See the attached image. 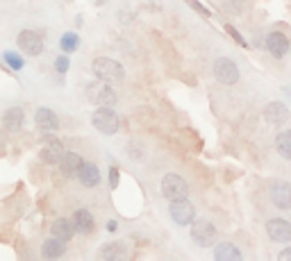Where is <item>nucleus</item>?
<instances>
[{"mask_svg":"<svg viewBox=\"0 0 291 261\" xmlns=\"http://www.w3.org/2000/svg\"><path fill=\"white\" fill-rule=\"evenodd\" d=\"M107 229H109V232H114V229H116V223L109 221V223H107Z\"/></svg>","mask_w":291,"mask_h":261,"instance_id":"c756f323","label":"nucleus"},{"mask_svg":"<svg viewBox=\"0 0 291 261\" xmlns=\"http://www.w3.org/2000/svg\"><path fill=\"white\" fill-rule=\"evenodd\" d=\"M278 259H280V261H287V259H291V248H289V250H282Z\"/></svg>","mask_w":291,"mask_h":261,"instance_id":"c85d7f7f","label":"nucleus"},{"mask_svg":"<svg viewBox=\"0 0 291 261\" xmlns=\"http://www.w3.org/2000/svg\"><path fill=\"white\" fill-rule=\"evenodd\" d=\"M77 180L82 182L84 186H89V189H93V186L100 184V170L96 164H87V161H82L80 170H77Z\"/></svg>","mask_w":291,"mask_h":261,"instance_id":"ddd939ff","label":"nucleus"},{"mask_svg":"<svg viewBox=\"0 0 291 261\" xmlns=\"http://www.w3.org/2000/svg\"><path fill=\"white\" fill-rule=\"evenodd\" d=\"M23 118H25V112L21 107H9L7 112L3 114V125L7 132H18L21 125H23Z\"/></svg>","mask_w":291,"mask_h":261,"instance_id":"dca6fc26","label":"nucleus"},{"mask_svg":"<svg viewBox=\"0 0 291 261\" xmlns=\"http://www.w3.org/2000/svg\"><path fill=\"white\" fill-rule=\"evenodd\" d=\"M82 166V157L77 153H64L60 159V170L64 173V177H73L77 175V170H80Z\"/></svg>","mask_w":291,"mask_h":261,"instance_id":"f3484780","label":"nucleus"},{"mask_svg":"<svg viewBox=\"0 0 291 261\" xmlns=\"http://www.w3.org/2000/svg\"><path fill=\"white\" fill-rule=\"evenodd\" d=\"M64 252H66V245H64L62 238H57V236L46 238L44 245H41V254H44L46 259H60Z\"/></svg>","mask_w":291,"mask_h":261,"instance_id":"a211bd4d","label":"nucleus"},{"mask_svg":"<svg viewBox=\"0 0 291 261\" xmlns=\"http://www.w3.org/2000/svg\"><path fill=\"white\" fill-rule=\"evenodd\" d=\"M227 32H230L232 36H235V39H237V44H239V46H248V44H246V41H243V39H241V36H239V34H237V32H235V28H232V25H227Z\"/></svg>","mask_w":291,"mask_h":261,"instance_id":"cd10ccee","label":"nucleus"},{"mask_svg":"<svg viewBox=\"0 0 291 261\" xmlns=\"http://www.w3.org/2000/svg\"><path fill=\"white\" fill-rule=\"evenodd\" d=\"M109 184H112V189L119 186V168H109Z\"/></svg>","mask_w":291,"mask_h":261,"instance_id":"bb28decb","label":"nucleus"},{"mask_svg":"<svg viewBox=\"0 0 291 261\" xmlns=\"http://www.w3.org/2000/svg\"><path fill=\"white\" fill-rule=\"evenodd\" d=\"M191 238L200 245V248H209V245L216 241V229L207 221H198L191 227Z\"/></svg>","mask_w":291,"mask_h":261,"instance_id":"6e6552de","label":"nucleus"},{"mask_svg":"<svg viewBox=\"0 0 291 261\" xmlns=\"http://www.w3.org/2000/svg\"><path fill=\"white\" fill-rule=\"evenodd\" d=\"M55 69H57V73H66L68 71V57H57L55 59Z\"/></svg>","mask_w":291,"mask_h":261,"instance_id":"a878e982","label":"nucleus"},{"mask_svg":"<svg viewBox=\"0 0 291 261\" xmlns=\"http://www.w3.org/2000/svg\"><path fill=\"white\" fill-rule=\"evenodd\" d=\"M93 73H96L98 80L103 82H123L125 71L119 61L109 59V57H98L93 59Z\"/></svg>","mask_w":291,"mask_h":261,"instance_id":"f03ea898","label":"nucleus"},{"mask_svg":"<svg viewBox=\"0 0 291 261\" xmlns=\"http://www.w3.org/2000/svg\"><path fill=\"white\" fill-rule=\"evenodd\" d=\"M66 150H64V145H62V141H48V143L41 148V153H39V157H41V161L44 164H60V159H62V155H64Z\"/></svg>","mask_w":291,"mask_h":261,"instance_id":"f8f14e48","label":"nucleus"},{"mask_svg":"<svg viewBox=\"0 0 291 261\" xmlns=\"http://www.w3.org/2000/svg\"><path fill=\"white\" fill-rule=\"evenodd\" d=\"M264 118H266V123H271V125H282L289 118V109L284 107L282 102H271V104H266V109H264Z\"/></svg>","mask_w":291,"mask_h":261,"instance_id":"4468645a","label":"nucleus"},{"mask_svg":"<svg viewBox=\"0 0 291 261\" xmlns=\"http://www.w3.org/2000/svg\"><path fill=\"white\" fill-rule=\"evenodd\" d=\"M87 98L89 102L98 104V107H114L116 104V91L109 86V82H103V80H96L87 86Z\"/></svg>","mask_w":291,"mask_h":261,"instance_id":"f257e3e1","label":"nucleus"},{"mask_svg":"<svg viewBox=\"0 0 291 261\" xmlns=\"http://www.w3.org/2000/svg\"><path fill=\"white\" fill-rule=\"evenodd\" d=\"M60 44H62V50H64V52H73L77 48V34H71V32L64 34Z\"/></svg>","mask_w":291,"mask_h":261,"instance_id":"b1692460","label":"nucleus"},{"mask_svg":"<svg viewBox=\"0 0 291 261\" xmlns=\"http://www.w3.org/2000/svg\"><path fill=\"white\" fill-rule=\"evenodd\" d=\"M73 229L80 234H91L93 232V216L91 211H87V209H77L75 213H73Z\"/></svg>","mask_w":291,"mask_h":261,"instance_id":"2eb2a0df","label":"nucleus"},{"mask_svg":"<svg viewBox=\"0 0 291 261\" xmlns=\"http://www.w3.org/2000/svg\"><path fill=\"white\" fill-rule=\"evenodd\" d=\"M214 75L221 84H237V80H239V69H237L235 61L221 57L214 64Z\"/></svg>","mask_w":291,"mask_h":261,"instance_id":"423d86ee","label":"nucleus"},{"mask_svg":"<svg viewBox=\"0 0 291 261\" xmlns=\"http://www.w3.org/2000/svg\"><path fill=\"white\" fill-rule=\"evenodd\" d=\"M275 145H278V153L284 159H291V129H284L275 137Z\"/></svg>","mask_w":291,"mask_h":261,"instance_id":"4be33fe9","label":"nucleus"},{"mask_svg":"<svg viewBox=\"0 0 291 261\" xmlns=\"http://www.w3.org/2000/svg\"><path fill=\"white\" fill-rule=\"evenodd\" d=\"M266 232L273 241L278 243H287L291 241V223L282 221V218H273V221L266 223Z\"/></svg>","mask_w":291,"mask_h":261,"instance_id":"9d476101","label":"nucleus"},{"mask_svg":"<svg viewBox=\"0 0 291 261\" xmlns=\"http://www.w3.org/2000/svg\"><path fill=\"white\" fill-rule=\"evenodd\" d=\"M266 44H268V50L273 52L275 57H284L289 52V39L280 32H273L266 36Z\"/></svg>","mask_w":291,"mask_h":261,"instance_id":"6ab92c4d","label":"nucleus"},{"mask_svg":"<svg viewBox=\"0 0 291 261\" xmlns=\"http://www.w3.org/2000/svg\"><path fill=\"white\" fill-rule=\"evenodd\" d=\"M34 123H36V127H39L41 132H46V134L55 132V129L60 127V118H57V114L52 112V109H48V107H39V109H36Z\"/></svg>","mask_w":291,"mask_h":261,"instance_id":"1a4fd4ad","label":"nucleus"},{"mask_svg":"<svg viewBox=\"0 0 291 261\" xmlns=\"http://www.w3.org/2000/svg\"><path fill=\"white\" fill-rule=\"evenodd\" d=\"M271 198L278 209H291V184H287V182H273Z\"/></svg>","mask_w":291,"mask_h":261,"instance_id":"9b49d317","label":"nucleus"},{"mask_svg":"<svg viewBox=\"0 0 291 261\" xmlns=\"http://www.w3.org/2000/svg\"><path fill=\"white\" fill-rule=\"evenodd\" d=\"M91 121H93V127L100 134H107V137L116 134V129H119V116H116V112L112 107H98Z\"/></svg>","mask_w":291,"mask_h":261,"instance_id":"7ed1b4c3","label":"nucleus"},{"mask_svg":"<svg viewBox=\"0 0 291 261\" xmlns=\"http://www.w3.org/2000/svg\"><path fill=\"white\" fill-rule=\"evenodd\" d=\"M5 61H7L12 69H23V61H21V57L18 55H14V52H5Z\"/></svg>","mask_w":291,"mask_h":261,"instance_id":"393cba45","label":"nucleus"},{"mask_svg":"<svg viewBox=\"0 0 291 261\" xmlns=\"http://www.w3.org/2000/svg\"><path fill=\"white\" fill-rule=\"evenodd\" d=\"M18 48L28 57H36L44 50V39H41V34L34 32V30H23V32L18 34Z\"/></svg>","mask_w":291,"mask_h":261,"instance_id":"39448f33","label":"nucleus"},{"mask_svg":"<svg viewBox=\"0 0 291 261\" xmlns=\"http://www.w3.org/2000/svg\"><path fill=\"white\" fill-rule=\"evenodd\" d=\"M125 254H128V250H125L121 243H112L105 250H100V257L103 259H121V257H125Z\"/></svg>","mask_w":291,"mask_h":261,"instance_id":"5701e85b","label":"nucleus"},{"mask_svg":"<svg viewBox=\"0 0 291 261\" xmlns=\"http://www.w3.org/2000/svg\"><path fill=\"white\" fill-rule=\"evenodd\" d=\"M214 257L219 259V261H239L241 259V252L232 243H221V245H216Z\"/></svg>","mask_w":291,"mask_h":261,"instance_id":"412c9836","label":"nucleus"},{"mask_svg":"<svg viewBox=\"0 0 291 261\" xmlns=\"http://www.w3.org/2000/svg\"><path fill=\"white\" fill-rule=\"evenodd\" d=\"M193 213H196V209L187 198H182V200H171V218L178 225H189V223L193 221Z\"/></svg>","mask_w":291,"mask_h":261,"instance_id":"0eeeda50","label":"nucleus"},{"mask_svg":"<svg viewBox=\"0 0 291 261\" xmlns=\"http://www.w3.org/2000/svg\"><path fill=\"white\" fill-rule=\"evenodd\" d=\"M162 193H164V198H168V200H182V198L189 195V186L180 175H164Z\"/></svg>","mask_w":291,"mask_h":261,"instance_id":"20e7f679","label":"nucleus"},{"mask_svg":"<svg viewBox=\"0 0 291 261\" xmlns=\"http://www.w3.org/2000/svg\"><path fill=\"white\" fill-rule=\"evenodd\" d=\"M73 234H75V229H73V223L66 221V218H57L55 223H52V236L62 238V241H71Z\"/></svg>","mask_w":291,"mask_h":261,"instance_id":"aec40b11","label":"nucleus"}]
</instances>
